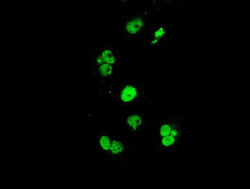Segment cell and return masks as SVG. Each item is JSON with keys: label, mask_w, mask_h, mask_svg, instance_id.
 Segmentation results:
<instances>
[{"label": "cell", "mask_w": 250, "mask_h": 189, "mask_svg": "<svg viewBox=\"0 0 250 189\" xmlns=\"http://www.w3.org/2000/svg\"><path fill=\"white\" fill-rule=\"evenodd\" d=\"M151 9L131 12L122 19L119 32L125 39H134L146 33L151 26Z\"/></svg>", "instance_id": "cell-1"}, {"label": "cell", "mask_w": 250, "mask_h": 189, "mask_svg": "<svg viewBox=\"0 0 250 189\" xmlns=\"http://www.w3.org/2000/svg\"><path fill=\"white\" fill-rule=\"evenodd\" d=\"M148 114H126L121 120V129L128 135H141L152 124Z\"/></svg>", "instance_id": "cell-5"}, {"label": "cell", "mask_w": 250, "mask_h": 189, "mask_svg": "<svg viewBox=\"0 0 250 189\" xmlns=\"http://www.w3.org/2000/svg\"><path fill=\"white\" fill-rule=\"evenodd\" d=\"M150 46H166L167 43L168 27L164 23L155 24L149 28Z\"/></svg>", "instance_id": "cell-10"}, {"label": "cell", "mask_w": 250, "mask_h": 189, "mask_svg": "<svg viewBox=\"0 0 250 189\" xmlns=\"http://www.w3.org/2000/svg\"><path fill=\"white\" fill-rule=\"evenodd\" d=\"M131 150V146L122 136H112L111 149L106 158L112 165H121L126 162L127 156Z\"/></svg>", "instance_id": "cell-6"}, {"label": "cell", "mask_w": 250, "mask_h": 189, "mask_svg": "<svg viewBox=\"0 0 250 189\" xmlns=\"http://www.w3.org/2000/svg\"><path fill=\"white\" fill-rule=\"evenodd\" d=\"M112 136L104 131H98L91 139V149L93 151L104 154H108L111 149Z\"/></svg>", "instance_id": "cell-9"}, {"label": "cell", "mask_w": 250, "mask_h": 189, "mask_svg": "<svg viewBox=\"0 0 250 189\" xmlns=\"http://www.w3.org/2000/svg\"><path fill=\"white\" fill-rule=\"evenodd\" d=\"M185 133L186 132L184 128H182L173 133L172 135L154 142L152 143L153 149L157 151H174L181 149Z\"/></svg>", "instance_id": "cell-7"}, {"label": "cell", "mask_w": 250, "mask_h": 189, "mask_svg": "<svg viewBox=\"0 0 250 189\" xmlns=\"http://www.w3.org/2000/svg\"><path fill=\"white\" fill-rule=\"evenodd\" d=\"M115 98L118 104L124 107L146 105L149 102L148 95L139 83L134 81L120 83L116 89Z\"/></svg>", "instance_id": "cell-2"}, {"label": "cell", "mask_w": 250, "mask_h": 189, "mask_svg": "<svg viewBox=\"0 0 250 189\" xmlns=\"http://www.w3.org/2000/svg\"><path fill=\"white\" fill-rule=\"evenodd\" d=\"M151 141L152 143L161 140L168 135H172L178 130L183 128V121L180 117L165 116L161 119L152 122L151 126Z\"/></svg>", "instance_id": "cell-3"}, {"label": "cell", "mask_w": 250, "mask_h": 189, "mask_svg": "<svg viewBox=\"0 0 250 189\" xmlns=\"http://www.w3.org/2000/svg\"><path fill=\"white\" fill-rule=\"evenodd\" d=\"M104 64L121 68V54L117 47L112 46L93 47L91 51V68Z\"/></svg>", "instance_id": "cell-4"}, {"label": "cell", "mask_w": 250, "mask_h": 189, "mask_svg": "<svg viewBox=\"0 0 250 189\" xmlns=\"http://www.w3.org/2000/svg\"><path fill=\"white\" fill-rule=\"evenodd\" d=\"M121 68L111 65H99L92 68V81L100 85H106L115 81L120 75Z\"/></svg>", "instance_id": "cell-8"}]
</instances>
